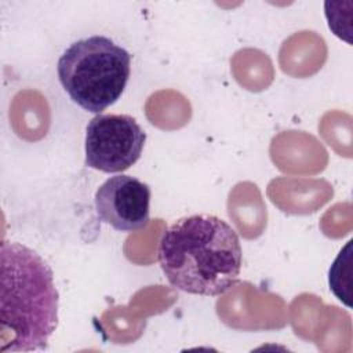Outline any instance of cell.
<instances>
[{"label": "cell", "mask_w": 353, "mask_h": 353, "mask_svg": "<svg viewBox=\"0 0 353 353\" xmlns=\"http://www.w3.org/2000/svg\"><path fill=\"white\" fill-rule=\"evenodd\" d=\"M157 258L165 279L176 290L216 296L239 281L243 251L236 230L228 222L197 214L165 229Z\"/></svg>", "instance_id": "cell-1"}, {"label": "cell", "mask_w": 353, "mask_h": 353, "mask_svg": "<svg viewBox=\"0 0 353 353\" xmlns=\"http://www.w3.org/2000/svg\"><path fill=\"white\" fill-rule=\"evenodd\" d=\"M0 353L46 350L58 325L59 295L50 265L21 243H1Z\"/></svg>", "instance_id": "cell-2"}, {"label": "cell", "mask_w": 353, "mask_h": 353, "mask_svg": "<svg viewBox=\"0 0 353 353\" xmlns=\"http://www.w3.org/2000/svg\"><path fill=\"white\" fill-rule=\"evenodd\" d=\"M58 79L70 99L101 114L124 92L131 55L112 39L94 34L72 43L59 57Z\"/></svg>", "instance_id": "cell-3"}, {"label": "cell", "mask_w": 353, "mask_h": 353, "mask_svg": "<svg viewBox=\"0 0 353 353\" xmlns=\"http://www.w3.org/2000/svg\"><path fill=\"white\" fill-rule=\"evenodd\" d=\"M146 132L130 114H97L87 125L85 165L106 174L134 165L143 150Z\"/></svg>", "instance_id": "cell-4"}, {"label": "cell", "mask_w": 353, "mask_h": 353, "mask_svg": "<svg viewBox=\"0 0 353 353\" xmlns=\"http://www.w3.org/2000/svg\"><path fill=\"white\" fill-rule=\"evenodd\" d=\"M150 188L131 175L108 178L95 192L94 204L101 222L119 232H137L148 226Z\"/></svg>", "instance_id": "cell-5"}, {"label": "cell", "mask_w": 353, "mask_h": 353, "mask_svg": "<svg viewBox=\"0 0 353 353\" xmlns=\"http://www.w3.org/2000/svg\"><path fill=\"white\" fill-rule=\"evenodd\" d=\"M350 245L352 241H347L346 247L339 252L336 259L334 261L331 269H330V288L335 294V296L350 306L349 295L345 292L343 285H342V279H346L350 283Z\"/></svg>", "instance_id": "cell-6"}]
</instances>
